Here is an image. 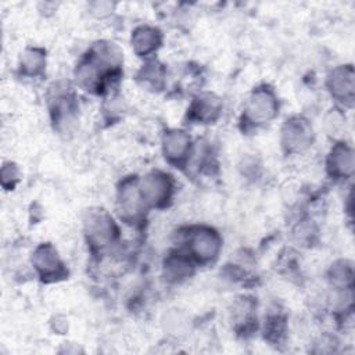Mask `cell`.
Listing matches in <instances>:
<instances>
[{"label": "cell", "instance_id": "obj_8", "mask_svg": "<svg viewBox=\"0 0 355 355\" xmlns=\"http://www.w3.org/2000/svg\"><path fill=\"white\" fill-rule=\"evenodd\" d=\"M33 268L39 277L44 282H54L67 275L62 261L58 257L57 250L51 244H40L32 257Z\"/></svg>", "mask_w": 355, "mask_h": 355}, {"label": "cell", "instance_id": "obj_16", "mask_svg": "<svg viewBox=\"0 0 355 355\" xmlns=\"http://www.w3.org/2000/svg\"><path fill=\"white\" fill-rule=\"evenodd\" d=\"M255 304L251 298H240L234 306H233V320L236 323V327L244 329V331H248L254 326L255 319Z\"/></svg>", "mask_w": 355, "mask_h": 355}, {"label": "cell", "instance_id": "obj_9", "mask_svg": "<svg viewBox=\"0 0 355 355\" xmlns=\"http://www.w3.org/2000/svg\"><path fill=\"white\" fill-rule=\"evenodd\" d=\"M162 151L168 162L182 168L191 155V139L184 130L171 129L162 137Z\"/></svg>", "mask_w": 355, "mask_h": 355}, {"label": "cell", "instance_id": "obj_5", "mask_svg": "<svg viewBox=\"0 0 355 355\" xmlns=\"http://www.w3.org/2000/svg\"><path fill=\"white\" fill-rule=\"evenodd\" d=\"M279 110V103L275 93L268 87L255 89L248 97L244 115L254 125H262L270 122Z\"/></svg>", "mask_w": 355, "mask_h": 355}, {"label": "cell", "instance_id": "obj_2", "mask_svg": "<svg viewBox=\"0 0 355 355\" xmlns=\"http://www.w3.org/2000/svg\"><path fill=\"white\" fill-rule=\"evenodd\" d=\"M85 234L93 251H101L114 244L118 237V227L104 209H92L85 218Z\"/></svg>", "mask_w": 355, "mask_h": 355}, {"label": "cell", "instance_id": "obj_7", "mask_svg": "<svg viewBox=\"0 0 355 355\" xmlns=\"http://www.w3.org/2000/svg\"><path fill=\"white\" fill-rule=\"evenodd\" d=\"M118 212L121 219L125 222H137L141 216L147 205L143 201V197L139 190V180L126 179L122 182L118 190Z\"/></svg>", "mask_w": 355, "mask_h": 355}, {"label": "cell", "instance_id": "obj_18", "mask_svg": "<svg viewBox=\"0 0 355 355\" xmlns=\"http://www.w3.org/2000/svg\"><path fill=\"white\" fill-rule=\"evenodd\" d=\"M139 78L146 83L154 87H158L164 79V71L157 61H151L143 67L139 73Z\"/></svg>", "mask_w": 355, "mask_h": 355}, {"label": "cell", "instance_id": "obj_20", "mask_svg": "<svg viewBox=\"0 0 355 355\" xmlns=\"http://www.w3.org/2000/svg\"><path fill=\"white\" fill-rule=\"evenodd\" d=\"M8 179H10L12 183L18 180V171H17L15 165H12L11 162H10V164H4L3 169H1V182H3V186L7 183Z\"/></svg>", "mask_w": 355, "mask_h": 355}, {"label": "cell", "instance_id": "obj_11", "mask_svg": "<svg viewBox=\"0 0 355 355\" xmlns=\"http://www.w3.org/2000/svg\"><path fill=\"white\" fill-rule=\"evenodd\" d=\"M194 272V261L187 252H171L164 261V277L169 283H182Z\"/></svg>", "mask_w": 355, "mask_h": 355}, {"label": "cell", "instance_id": "obj_12", "mask_svg": "<svg viewBox=\"0 0 355 355\" xmlns=\"http://www.w3.org/2000/svg\"><path fill=\"white\" fill-rule=\"evenodd\" d=\"M220 111V100L212 93H204L193 101L189 110V118L198 123H211L218 119Z\"/></svg>", "mask_w": 355, "mask_h": 355}, {"label": "cell", "instance_id": "obj_14", "mask_svg": "<svg viewBox=\"0 0 355 355\" xmlns=\"http://www.w3.org/2000/svg\"><path fill=\"white\" fill-rule=\"evenodd\" d=\"M132 49L140 57H147L153 54L162 42L161 32L148 25H140L132 32Z\"/></svg>", "mask_w": 355, "mask_h": 355}, {"label": "cell", "instance_id": "obj_1", "mask_svg": "<svg viewBox=\"0 0 355 355\" xmlns=\"http://www.w3.org/2000/svg\"><path fill=\"white\" fill-rule=\"evenodd\" d=\"M122 54L114 43H97L78 64L76 80L86 90L100 93L119 71Z\"/></svg>", "mask_w": 355, "mask_h": 355}, {"label": "cell", "instance_id": "obj_15", "mask_svg": "<svg viewBox=\"0 0 355 355\" xmlns=\"http://www.w3.org/2000/svg\"><path fill=\"white\" fill-rule=\"evenodd\" d=\"M19 68L26 76H39L46 68V54L42 49H26L19 60Z\"/></svg>", "mask_w": 355, "mask_h": 355}, {"label": "cell", "instance_id": "obj_4", "mask_svg": "<svg viewBox=\"0 0 355 355\" xmlns=\"http://www.w3.org/2000/svg\"><path fill=\"white\" fill-rule=\"evenodd\" d=\"M139 190L147 207H165L172 200L173 179L162 171H151L139 180Z\"/></svg>", "mask_w": 355, "mask_h": 355}, {"label": "cell", "instance_id": "obj_3", "mask_svg": "<svg viewBox=\"0 0 355 355\" xmlns=\"http://www.w3.org/2000/svg\"><path fill=\"white\" fill-rule=\"evenodd\" d=\"M222 248L219 233L208 226L193 227L187 234V254L198 263L214 262Z\"/></svg>", "mask_w": 355, "mask_h": 355}, {"label": "cell", "instance_id": "obj_13", "mask_svg": "<svg viewBox=\"0 0 355 355\" xmlns=\"http://www.w3.org/2000/svg\"><path fill=\"white\" fill-rule=\"evenodd\" d=\"M329 173L334 178H349L354 172V151L345 143L333 146L327 158Z\"/></svg>", "mask_w": 355, "mask_h": 355}, {"label": "cell", "instance_id": "obj_10", "mask_svg": "<svg viewBox=\"0 0 355 355\" xmlns=\"http://www.w3.org/2000/svg\"><path fill=\"white\" fill-rule=\"evenodd\" d=\"M327 89L331 96L344 103L352 104L355 93V76L351 65H338L327 76Z\"/></svg>", "mask_w": 355, "mask_h": 355}, {"label": "cell", "instance_id": "obj_6", "mask_svg": "<svg viewBox=\"0 0 355 355\" xmlns=\"http://www.w3.org/2000/svg\"><path fill=\"white\" fill-rule=\"evenodd\" d=\"M313 140V132L309 122L302 116L287 119L282 128V147L287 154L305 151Z\"/></svg>", "mask_w": 355, "mask_h": 355}, {"label": "cell", "instance_id": "obj_19", "mask_svg": "<svg viewBox=\"0 0 355 355\" xmlns=\"http://www.w3.org/2000/svg\"><path fill=\"white\" fill-rule=\"evenodd\" d=\"M286 331V322L280 315H270L265 323V336L270 341H279Z\"/></svg>", "mask_w": 355, "mask_h": 355}, {"label": "cell", "instance_id": "obj_21", "mask_svg": "<svg viewBox=\"0 0 355 355\" xmlns=\"http://www.w3.org/2000/svg\"><path fill=\"white\" fill-rule=\"evenodd\" d=\"M337 118H338V114H336V112H334V114L331 115V119L336 122V121H337ZM337 128H338V125H337V123H334V126H333V132H336V130H337Z\"/></svg>", "mask_w": 355, "mask_h": 355}, {"label": "cell", "instance_id": "obj_17", "mask_svg": "<svg viewBox=\"0 0 355 355\" xmlns=\"http://www.w3.org/2000/svg\"><path fill=\"white\" fill-rule=\"evenodd\" d=\"M330 279L338 288H345L352 280V266L345 261L334 263L330 269Z\"/></svg>", "mask_w": 355, "mask_h": 355}]
</instances>
